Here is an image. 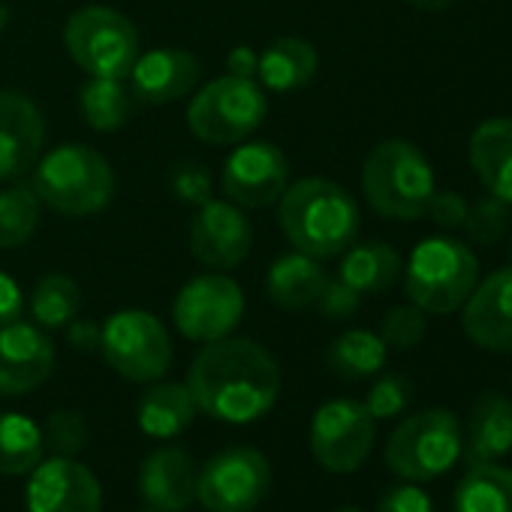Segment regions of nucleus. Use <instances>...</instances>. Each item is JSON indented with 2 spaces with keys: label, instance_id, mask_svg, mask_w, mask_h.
<instances>
[{
  "label": "nucleus",
  "instance_id": "f257e3e1",
  "mask_svg": "<svg viewBox=\"0 0 512 512\" xmlns=\"http://www.w3.org/2000/svg\"><path fill=\"white\" fill-rule=\"evenodd\" d=\"M187 392L211 419L244 425L263 419L281 395L275 356L250 338H220L205 344L187 371Z\"/></svg>",
  "mask_w": 512,
  "mask_h": 512
},
{
  "label": "nucleus",
  "instance_id": "f03ea898",
  "mask_svg": "<svg viewBox=\"0 0 512 512\" xmlns=\"http://www.w3.org/2000/svg\"><path fill=\"white\" fill-rule=\"evenodd\" d=\"M278 202V220L287 241L314 260L341 256L359 235L356 199L329 178L293 181Z\"/></svg>",
  "mask_w": 512,
  "mask_h": 512
},
{
  "label": "nucleus",
  "instance_id": "7ed1b4c3",
  "mask_svg": "<svg viewBox=\"0 0 512 512\" xmlns=\"http://www.w3.org/2000/svg\"><path fill=\"white\" fill-rule=\"evenodd\" d=\"M34 193L40 202L67 217H91L109 208L115 196V172L91 145H58L34 166Z\"/></svg>",
  "mask_w": 512,
  "mask_h": 512
},
{
  "label": "nucleus",
  "instance_id": "20e7f679",
  "mask_svg": "<svg viewBox=\"0 0 512 512\" xmlns=\"http://www.w3.org/2000/svg\"><path fill=\"white\" fill-rule=\"evenodd\" d=\"M362 190L368 205L389 220H416L434 196V169L428 157L407 139H386L371 148L362 166Z\"/></svg>",
  "mask_w": 512,
  "mask_h": 512
},
{
  "label": "nucleus",
  "instance_id": "39448f33",
  "mask_svg": "<svg viewBox=\"0 0 512 512\" xmlns=\"http://www.w3.org/2000/svg\"><path fill=\"white\" fill-rule=\"evenodd\" d=\"M476 284L479 263L473 250L449 235L419 241L404 266V290L410 305L434 317L458 311Z\"/></svg>",
  "mask_w": 512,
  "mask_h": 512
},
{
  "label": "nucleus",
  "instance_id": "423d86ee",
  "mask_svg": "<svg viewBox=\"0 0 512 512\" xmlns=\"http://www.w3.org/2000/svg\"><path fill=\"white\" fill-rule=\"evenodd\" d=\"M269 115L266 88L256 79L220 76L187 106V127L208 145H241Z\"/></svg>",
  "mask_w": 512,
  "mask_h": 512
},
{
  "label": "nucleus",
  "instance_id": "0eeeda50",
  "mask_svg": "<svg viewBox=\"0 0 512 512\" xmlns=\"http://www.w3.org/2000/svg\"><path fill=\"white\" fill-rule=\"evenodd\" d=\"M64 46L91 79H127L139 58V31L124 13L91 4L67 19Z\"/></svg>",
  "mask_w": 512,
  "mask_h": 512
},
{
  "label": "nucleus",
  "instance_id": "6e6552de",
  "mask_svg": "<svg viewBox=\"0 0 512 512\" xmlns=\"http://www.w3.org/2000/svg\"><path fill=\"white\" fill-rule=\"evenodd\" d=\"M461 422L443 407L407 416L386 443V464L407 482L443 476L461 458Z\"/></svg>",
  "mask_w": 512,
  "mask_h": 512
},
{
  "label": "nucleus",
  "instance_id": "1a4fd4ad",
  "mask_svg": "<svg viewBox=\"0 0 512 512\" xmlns=\"http://www.w3.org/2000/svg\"><path fill=\"white\" fill-rule=\"evenodd\" d=\"M272 488V464L253 446L214 452L196 476V500L208 512H253Z\"/></svg>",
  "mask_w": 512,
  "mask_h": 512
},
{
  "label": "nucleus",
  "instance_id": "9d476101",
  "mask_svg": "<svg viewBox=\"0 0 512 512\" xmlns=\"http://www.w3.org/2000/svg\"><path fill=\"white\" fill-rule=\"evenodd\" d=\"M100 350L112 371L133 383H154L172 365V338L148 311H118L103 323Z\"/></svg>",
  "mask_w": 512,
  "mask_h": 512
},
{
  "label": "nucleus",
  "instance_id": "9b49d317",
  "mask_svg": "<svg viewBox=\"0 0 512 512\" xmlns=\"http://www.w3.org/2000/svg\"><path fill=\"white\" fill-rule=\"evenodd\" d=\"M172 317L178 332L187 341L211 344L226 338L244 317V293L241 287L220 275H199L187 281L172 305Z\"/></svg>",
  "mask_w": 512,
  "mask_h": 512
},
{
  "label": "nucleus",
  "instance_id": "f8f14e48",
  "mask_svg": "<svg viewBox=\"0 0 512 512\" xmlns=\"http://www.w3.org/2000/svg\"><path fill=\"white\" fill-rule=\"evenodd\" d=\"M374 446V416L362 401H326L311 419V452L329 473H353Z\"/></svg>",
  "mask_w": 512,
  "mask_h": 512
},
{
  "label": "nucleus",
  "instance_id": "ddd939ff",
  "mask_svg": "<svg viewBox=\"0 0 512 512\" xmlns=\"http://www.w3.org/2000/svg\"><path fill=\"white\" fill-rule=\"evenodd\" d=\"M290 184V163L272 142H244L235 148L220 172V187L238 208H269Z\"/></svg>",
  "mask_w": 512,
  "mask_h": 512
},
{
  "label": "nucleus",
  "instance_id": "4468645a",
  "mask_svg": "<svg viewBox=\"0 0 512 512\" xmlns=\"http://www.w3.org/2000/svg\"><path fill=\"white\" fill-rule=\"evenodd\" d=\"M253 247V229L244 217V208H238L229 199H208L199 205L193 223H190V250L208 269H235L244 263V256Z\"/></svg>",
  "mask_w": 512,
  "mask_h": 512
},
{
  "label": "nucleus",
  "instance_id": "2eb2a0df",
  "mask_svg": "<svg viewBox=\"0 0 512 512\" xmlns=\"http://www.w3.org/2000/svg\"><path fill=\"white\" fill-rule=\"evenodd\" d=\"M31 473L28 512H103V485L82 461L55 455Z\"/></svg>",
  "mask_w": 512,
  "mask_h": 512
},
{
  "label": "nucleus",
  "instance_id": "dca6fc26",
  "mask_svg": "<svg viewBox=\"0 0 512 512\" xmlns=\"http://www.w3.org/2000/svg\"><path fill=\"white\" fill-rule=\"evenodd\" d=\"M46 121L37 103L19 91H0V181L28 175L43 157Z\"/></svg>",
  "mask_w": 512,
  "mask_h": 512
},
{
  "label": "nucleus",
  "instance_id": "f3484780",
  "mask_svg": "<svg viewBox=\"0 0 512 512\" xmlns=\"http://www.w3.org/2000/svg\"><path fill=\"white\" fill-rule=\"evenodd\" d=\"M464 335L491 353H512V266L491 272L461 305Z\"/></svg>",
  "mask_w": 512,
  "mask_h": 512
},
{
  "label": "nucleus",
  "instance_id": "a211bd4d",
  "mask_svg": "<svg viewBox=\"0 0 512 512\" xmlns=\"http://www.w3.org/2000/svg\"><path fill=\"white\" fill-rule=\"evenodd\" d=\"M55 371V344L31 323L0 329V395H25L43 386Z\"/></svg>",
  "mask_w": 512,
  "mask_h": 512
},
{
  "label": "nucleus",
  "instance_id": "6ab92c4d",
  "mask_svg": "<svg viewBox=\"0 0 512 512\" xmlns=\"http://www.w3.org/2000/svg\"><path fill=\"white\" fill-rule=\"evenodd\" d=\"M199 73L202 67L187 49H151L145 55L139 52L127 79L136 103L166 106L184 100L196 88Z\"/></svg>",
  "mask_w": 512,
  "mask_h": 512
},
{
  "label": "nucleus",
  "instance_id": "aec40b11",
  "mask_svg": "<svg viewBox=\"0 0 512 512\" xmlns=\"http://www.w3.org/2000/svg\"><path fill=\"white\" fill-rule=\"evenodd\" d=\"M196 464L178 446L154 449L139 464V494L157 512H181L196 500Z\"/></svg>",
  "mask_w": 512,
  "mask_h": 512
},
{
  "label": "nucleus",
  "instance_id": "412c9836",
  "mask_svg": "<svg viewBox=\"0 0 512 512\" xmlns=\"http://www.w3.org/2000/svg\"><path fill=\"white\" fill-rule=\"evenodd\" d=\"M512 452V401L500 392H482L467 419V437H461V458L473 464H497Z\"/></svg>",
  "mask_w": 512,
  "mask_h": 512
},
{
  "label": "nucleus",
  "instance_id": "4be33fe9",
  "mask_svg": "<svg viewBox=\"0 0 512 512\" xmlns=\"http://www.w3.org/2000/svg\"><path fill=\"white\" fill-rule=\"evenodd\" d=\"M467 157L482 187L512 205V118L482 121L470 136Z\"/></svg>",
  "mask_w": 512,
  "mask_h": 512
},
{
  "label": "nucleus",
  "instance_id": "5701e85b",
  "mask_svg": "<svg viewBox=\"0 0 512 512\" xmlns=\"http://www.w3.org/2000/svg\"><path fill=\"white\" fill-rule=\"evenodd\" d=\"M317 67H320V55L308 40L281 37L269 43L260 52V58H256V82L269 91L287 94V91H299L311 85V79L317 76Z\"/></svg>",
  "mask_w": 512,
  "mask_h": 512
},
{
  "label": "nucleus",
  "instance_id": "b1692460",
  "mask_svg": "<svg viewBox=\"0 0 512 512\" xmlns=\"http://www.w3.org/2000/svg\"><path fill=\"white\" fill-rule=\"evenodd\" d=\"M326 281L329 278H326L320 260L296 250V253H287L272 263V269L266 275V293L284 311H305V308L317 305Z\"/></svg>",
  "mask_w": 512,
  "mask_h": 512
},
{
  "label": "nucleus",
  "instance_id": "393cba45",
  "mask_svg": "<svg viewBox=\"0 0 512 512\" xmlns=\"http://www.w3.org/2000/svg\"><path fill=\"white\" fill-rule=\"evenodd\" d=\"M401 256L395 247L383 244V241H365V244H350L344 250L341 260V281H347L353 290H359L362 296L371 293H383L389 290L398 278H401Z\"/></svg>",
  "mask_w": 512,
  "mask_h": 512
},
{
  "label": "nucleus",
  "instance_id": "a878e982",
  "mask_svg": "<svg viewBox=\"0 0 512 512\" xmlns=\"http://www.w3.org/2000/svg\"><path fill=\"white\" fill-rule=\"evenodd\" d=\"M196 416V404L184 383H154L136 407V419L142 434L169 440L181 434Z\"/></svg>",
  "mask_w": 512,
  "mask_h": 512
},
{
  "label": "nucleus",
  "instance_id": "bb28decb",
  "mask_svg": "<svg viewBox=\"0 0 512 512\" xmlns=\"http://www.w3.org/2000/svg\"><path fill=\"white\" fill-rule=\"evenodd\" d=\"M452 512H512V470L473 464L455 485Z\"/></svg>",
  "mask_w": 512,
  "mask_h": 512
},
{
  "label": "nucleus",
  "instance_id": "cd10ccee",
  "mask_svg": "<svg viewBox=\"0 0 512 512\" xmlns=\"http://www.w3.org/2000/svg\"><path fill=\"white\" fill-rule=\"evenodd\" d=\"M43 431L22 413H0V473L22 476L43 461Z\"/></svg>",
  "mask_w": 512,
  "mask_h": 512
},
{
  "label": "nucleus",
  "instance_id": "c85d7f7f",
  "mask_svg": "<svg viewBox=\"0 0 512 512\" xmlns=\"http://www.w3.org/2000/svg\"><path fill=\"white\" fill-rule=\"evenodd\" d=\"M386 344L380 335L368 329H350L329 347V368L344 380H365L383 371L386 365Z\"/></svg>",
  "mask_w": 512,
  "mask_h": 512
},
{
  "label": "nucleus",
  "instance_id": "c756f323",
  "mask_svg": "<svg viewBox=\"0 0 512 512\" xmlns=\"http://www.w3.org/2000/svg\"><path fill=\"white\" fill-rule=\"evenodd\" d=\"M136 97L124 79H91L82 88V115L88 127L100 133H115L121 130L130 115H133Z\"/></svg>",
  "mask_w": 512,
  "mask_h": 512
},
{
  "label": "nucleus",
  "instance_id": "7c9ffc66",
  "mask_svg": "<svg viewBox=\"0 0 512 512\" xmlns=\"http://www.w3.org/2000/svg\"><path fill=\"white\" fill-rule=\"evenodd\" d=\"M40 196L31 184H16L0 193V250L28 244L40 226Z\"/></svg>",
  "mask_w": 512,
  "mask_h": 512
},
{
  "label": "nucleus",
  "instance_id": "2f4dec72",
  "mask_svg": "<svg viewBox=\"0 0 512 512\" xmlns=\"http://www.w3.org/2000/svg\"><path fill=\"white\" fill-rule=\"evenodd\" d=\"M82 308V293L67 275H46L31 293V314L40 329H67Z\"/></svg>",
  "mask_w": 512,
  "mask_h": 512
},
{
  "label": "nucleus",
  "instance_id": "473e14b6",
  "mask_svg": "<svg viewBox=\"0 0 512 512\" xmlns=\"http://www.w3.org/2000/svg\"><path fill=\"white\" fill-rule=\"evenodd\" d=\"M509 202L497 199V196H482L479 202H473L467 208V217H464V232L473 244H482V247H491L497 244L506 229H509Z\"/></svg>",
  "mask_w": 512,
  "mask_h": 512
},
{
  "label": "nucleus",
  "instance_id": "72a5a7b5",
  "mask_svg": "<svg viewBox=\"0 0 512 512\" xmlns=\"http://www.w3.org/2000/svg\"><path fill=\"white\" fill-rule=\"evenodd\" d=\"M43 443H46L55 455L76 458V455L88 446V422H85V416L76 413V410H55V413L46 419Z\"/></svg>",
  "mask_w": 512,
  "mask_h": 512
},
{
  "label": "nucleus",
  "instance_id": "f704fd0d",
  "mask_svg": "<svg viewBox=\"0 0 512 512\" xmlns=\"http://www.w3.org/2000/svg\"><path fill=\"white\" fill-rule=\"evenodd\" d=\"M425 332H428L425 311H419L416 305H398V308H392L383 317V326H380V338L392 350H413V347H419L422 338H425Z\"/></svg>",
  "mask_w": 512,
  "mask_h": 512
},
{
  "label": "nucleus",
  "instance_id": "c9c22d12",
  "mask_svg": "<svg viewBox=\"0 0 512 512\" xmlns=\"http://www.w3.org/2000/svg\"><path fill=\"white\" fill-rule=\"evenodd\" d=\"M413 398V386L407 377L401 374H383L371 389H368V398H365V410L374 416V419H392L398 416Z\"/></svg>",
  "mask_w": 512,
  "mask_h": 512
},
{
  "label": "nucleus",
  "instance_id": "e433bc0d",
  "mask_svg": "<svg viewBox=\"0 0 512 512\" xmlns=\"http://www.w3.org/2000/svg\"><path fill=\"white\" fill-rule=\"evenodd\" d=\"M362 305V293L353 290L347 281L335 278V281H326L320 299H317V308L323 311L326 320H350Z\"/></svg>",
  "mask_w": 512,
  "mask_h": 512
},
{
  "label": "nucleus",
  "instance_id": "4c0bfd02",
  "mask_svg": "<svg viewBox=\"0 0 512 512\" xmlns=\"http://www.w3.org/2000/svg\"><path fill=\"white\" fill-rule=\"evenodd\" d=\"M172 190L178 193L181 202L205 205L211 199V175L202 163H181L172 172Z\"/></svg>",
  "mask_w": 512,
  "mask_h": 512
},
{
  "label": "nucleus",
  "instance_id": "58836bf2",
  "mask_svg": "<svg viewBox=\"0 0 512 512\" xmlns=\"http://www.w3.org/2000/svg\"><path fill=\"white\" fill-rule=\"evenodd\" d=\"M467 208H470V202L458 190H434L425 214L440 229H461L464 226V217H467Z\"/></svg>",
  "mask_w": 512,
  "mask_h": 512
},
{
  "label": "nucleus",
  "instance_id": "ea45409f",
  "mask_svg": "<svg viewBox=\"0 0 512 512\" xmlns=\"http://www.w3.org/2000/svg\"><path fill=\"white\" fill-rule=\"evenodd\" d=\"M377 512H434V503L431 497L419 488V485H395L389 488L380 503H377Z\"/></svg>",
  "mask_w": 512,
  "mask_h": 512
},
{
  "label": "nucleus",
  "instance_id": "a19ab883",
  "mask_svg": "<svg viewBox=\"0 0 512 512\" xmlns=\"http://www.w3.org/2000/svg\"><path fill=\"white\" fill-rule=\"evenodd\" d=\"M25 314V293L22 287L7 275V272H0V329L22 320Z\"/></svg>",
  "mask_w": 512,
  "mask_h": 512
},
{
  "label": "nucleus",
  "instance_id": "79ce46f5",
  "mask_svg": "<svg viewBox=\"0 0 512 512\" xmlns=\"http://www.w3.org/2000/svg\"><path fill=\"white\" fill-rule=\"evenodd\" d=\"M100 332H103V326H97V323H91V320H73L70 326H67V335H70V344L73 347H79V350H100Z\"/></svg>",
  "mask_w": 512,
  "mask_h": 512
},
{
  "label": "nucleus",
  "instance_id": "37998d69",
  "mask_svg": "<svg viewBox=\"0 0 512 512\" xmlns=\"http://www.w3.org/2000/svg\"><path fill=\"white\" fill-rule=\"evenodd\" d=\"M256 55L253 49H247V46H238V49H232L229 52V61H226V70H229V76H244V79H256Z\"/></svg>",
  "mask_w": 512,
  "mask_h": 512
},
{
  "label": "nucleus",
  "instance_id": "c03bdc74",
  "mask_svg": "<svg viewBox=\"0 0 512 512\" xmlns=\"http://www.w3.org/2000/svg\"><path fill=\"white\" fill-rule=\"evenodd\" d=\"M407 4L416 10H425V13H440V10H449L455 0H407Z\"/></svg>",
  "mask_w": 512,
  "mask_h": 512
},
{
  "label": "nucleus",
  "instance_id": "a18cd8bd",
  "mask_svg": "<svg viewBox=\"0 0 512 512\" xmlns=\"http://www.w3.org/2000/svg\"><path fill=\"white\" fill-rule=\"evenodd\" d=\"M7 25H10V10H7L4 4H0V34L7 31Z\"/></svg>",
  "mask_w": 512,
  "mask_h": 512
},
{
  "label": "nucleus",
  "instance_id": "49530a36",
  "mask_svg": "<svg viewBox=\"0 0 512 512\" xmlns=\"http://www.w3.org/2000/svg\"><path fill=\"white\" fill-rule=\"evenodd\" d=\"M335 512H362V509H353V506H347V509H335Z\"/></svg>",
  "mask_w": 512,
  "mask_h": 512
},
{
  "label": "nucleus",
  "instance_id": "de8ad7c7",
  "mask_svg": "<svg viewBox=\"0 0 512 512\" xmlns=\"http://www.w3.org/2000/svg\"><path fill=\"white\" fill-rule=\"evenodd\" d=\"M509 260H512V238H509Z\"/></svg>",
  "mask_w": 512,
  "mask_h": 512
}]
</instances>
